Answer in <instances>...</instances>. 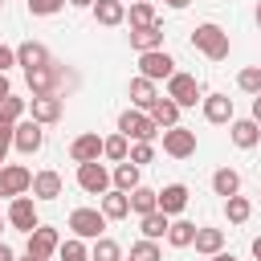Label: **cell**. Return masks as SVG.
I'll return each mask as SVG.
<instances>
[{
  "label": "cell",
  "instance_id": "6da1fadb",
  "mask_svg": "<svg viewBox=\"0 0 261 261\" xmlns=\"http://www.w3.org/2000/svg\"><path fill=\"white\" fill-rule=\"evenodd\" d=\"M192 45L208 57V61H224L228 57V49H232V41H228V33L220 29V24H196V33H192Z\"/></svg>",
  "mask_w": 261,
  "mask_h": 261
},
{
  "label": "cell",
  "instance_id": "7a4b0ae2",
  "mask_svg": "<svg viewBox=\"0 0 261 261\" xmlns=\"http://www.w3.org/2000/svg\"><path fill=\"white\" fill-rule=\"evenodd\" d=\"M118 135H126V139H135V143H151V139L159 135V126L151 122L147 110H122V114H118Z\"/></svg>",
  "mask_w": 261,
  "mask_h": 261
},
{
  "label": "cell",
  "instance_id": "3957f363",
  "mask_svg": "<svg viewBox=\"0 0 261 261\" xmlns=\"http://www.w3.org/2000/svg\"><path fill=\"white\" fill-rule=\"evenodd\" d=\"M69 228H73V237H82V241H98L102 228H106V216H102L98 208H73V212H69Z\"/></svg>",
  "mask_w": 261,
  "mask_h": 261
},
{
  "label": "cell",
  "instance_id": "277c9868",
  "mask_svg": "<svg viewBox=\"0 0 261 261\" xmlns=\"http://www.w3.org/2000/svg\"><path fill=\"white\" fill-rule=\"evenodd\" d=\"M167 98L184 110V106H196V98H200V82H196V73H171L167 77Z\"/></svg>",
  "mask_w": 261,
  "mask_h": 261
},
{
  "label": "cell",
  "instance_id": "5b68a950",
  "mask_svg": "<svg viewBox=\"0 0 261 261\" xmlns=\"http://www.w3.org/2000/svg\"><path fill=\"white\" fill-rule=\"evenodd\" d=\"M171 73H175V61H171V53H163V49L139 53V77H147V82H159V77H171Z\"/></svg>",
  "mask_w": 261,
  "mask_h": 261
},
{
  "label": "cell",
  "instance_id": "8992f818",
  "mask_svg": "<svg viewBox=\"0 0 261 261\" xmlns=\"http://www.w3.org/2000/svg\"><path fill=\"white\" fill-rule=\"evenodd\" d=\"M77 188L90 196H106L110 192V171L94 159V163H77Z\"/></svg>",
  "mask_w": 261,
  "mask_h": 261
},
{
  "label": "cell",
  "instance_id": "52a82bcc",
  "mask_svg": "<svg viewBox=\"0 0 261 261\" xmlns=\"http://www.w3.org/2000/svg\"><path fill=\"white\" fill-rule=\"evenodd\" d=\"M33 188V171L29 167H20V163H4L0 167V196H24Z\"/></svg>",
  "mask_w": 261,
  "mask_h": 261
},
{
  "label": "cell",
  "instance_id": "ba28073f",
  "mask_svg": "<svg viewBox=\"0 0 261 261\" xmlns=\"http://www.w3.org/2000/svg\"><path fill=\"white\" fill-rule=\"evenodd\" d=\"M163 151H167L171 159L196 155V130H188V126H167V130H163Z\"/></svg>",
  "mask_w": 261,
  "mask_h": 261
},
{
  "label": "cell",
  "instance_id": "9c48e42d",
  "mask_svg": "<svg viewBox=\"0 0 261 261\" xmlns=\"http://www.w3.org/2000/svg\"><path fill=\"white\" fill-rule=\"evenodd\" d=\"M8 224H12L16 232H33V228L41 224V216H37V204H33V196H16V200L8 204Z\"/></svg>",
  "mask_w": 261,
  "mask_h": 261
},
{
  "label": "cell",
  "instance_id": "30bf717a",
  "mask_svg": "<svg viewBox=\"0 0 261 261\" xmlns=\"http://www.w3.org/2000/svg\"><path fill=\"white\" fill-rule=\"evenodd\" d=\"M12 143H16V151H20V155H33V151H41V143H45V130H41V122H33V118H20V122H16V130H12Z\"/></svg>",
  "mask_w": 261,
  "mask_h": 261
},
{
  "label": "cell",
  "instance_id": "8fae6325",
  "mask_svg": "<svg viewBox=\"0 0 261 261\" xmlns=\"http://www.w3.org/2000/svg\"><path fill=\"white\" fill-rule=\"evenodd\" d=\"M57 245H61L57 228H45V224H37V228L29 232V257H37V261H49V253H57Z\"/></svg>",
  "mask_w": 261,
  "mask_h": 261
},
{
  "label": "cell",
  "instance_id": "7c38bea8",
  "mask_svg": "<svg viewBox=\"0 0 261 261\" xmlns=\"http://www.w3.org/2000/svg\"><path fill=\"white\" fill-rule=\"evenodd\" d=\"M24 77H29V90H33V98H45V94H53V86H57L61 69H57V61H49V65H41V69H29Z\"/></svg>",
  "mask_w": 261,
  "mask_h": 261
},
{
  "label": "cell",
  "instance_id": "4fadbf2b",
  "mask_svg": "<svg viewBox=\"0 0 261 261\" xmlns=\"http://www.w3.org/2000/svg\"><path fill=\"white\" fill-rule=\"evenodd\" d=\"M69 155H73V163H94V159L102 155V139H98V130L77 135V139L69 143Z\"/></svg>",
  "mask_w": 261,
  "mask_h": 261
},
{
  "label": "cell",
  "instance_id": "5bb4252c",
  "mask_svg": "<svg viewBox=\"0 0 261 261\" xmlns=\"http://www.w3.org/2000/svg\"><path fill=\"white\" fill-rule=\"evenodd\" d=\"M130 49L139 53H151V49H163V24H147V29H130Z\"/></svg>",
  "mask_w": 261,
  "mask_h": 261
},
{
  "label": "cell",
  "instance_id": "9a60e30c",
  "mask_svg": "<svg viewBox=\"0 0 261 261\" xmlns=\"http://www.w3.org/2000/svg\"><path fill=\"white\" fill-rule=\"evenodd\" d=\"M53 57H49V49L41 45V41H24L20 49H16V65H24V73L29 69H41V65H49Z\"/></svg>",
  "mask_w": 261,
  "mask_h": 261
},
{
  "label": "cell",
  "instance_id": "2e32d148",
  "mask_svg": "<svg viewBox=\"0 0 261 261\" xmlns=\"http://www.w3.org/2000/svg\"><path fill=\"white\" fill-rule=\"evenodd\" d=\"M188 208V188L184 184H167L163 192H159V212L163 216H179Z\"/></svg>",
  "mask_w": 261,
  "mask_h": 261
},
{
  "label": "cell",
  "instance_id": "e0dca14e",
  "mask_svg": "<svg viewBox=\"0 0 261 261\" xmlns=\"http://www.w3.org/2000/svg\"><path fill=\"white\" fill-rule=\"evenodd\" d=\"M228 135H232V143H237L241 151H249V147H257V139H261V126H257L253 118H232Z\"/></svg>",
  "mask_w": 261,
  "mask_h": 261
},
{
  "label": "cell",
  "instance_id": "ac0fdd59",
  "mask_svg": "<svg viewBox=\"0 0 261 261\" xmlns=\"http://www.w3.org/2000/svg\"><path fill=\"white\" fill-rule=\"evenodd\" d=\"M204 118L208 122H232V98L228 94H208L204 98Z\"/></svg>",
  "mask_w": 261,
  "mask_h": 261
},
{
  "label": "cell",
  "instance_id": "d6986e66",
  "mask_svg": "<svg viewBox=\"0 0 261 261\" xmlns=\"http://www.w3.org/2000/svg\"><path fill=\"white\" fill-rule=\"evenodd\" d=\"M147 114H151V122L163 126V130H167V126H179V106H175L171 98H155Z\"/></svg>",
  "mask_w": 261,
  "mask_h": 261
},
{
  "label": "cell",
  "instance_id": "ffe728a7",
  "mask_svg": "<svg viewBox=\"0 0 261 261\" xmlns=\"http://www.w3.org/2000/svg\"><path fill=\"white\" fill-rule=\"evenodd\" d=\"M29 192H33L37 200H57V196H61V175H57V171H37Z\"/></svg>",
  "mask_w": 261,
  "mask_h": 261
},
{
  "label": "cell",
  "instance_id": "44dd1931",
  "mask_svg": "<svg viewBox=\"0 0 261 261\" xmlns=\"http://www.w3.org/2000/svg\"><path fill=\"white\" fill-rule=\"evenodd\" d=\"M94 20L106 24V29H114V24L126 20V4H118V0H94Z\"/></svg>",
  "mask_w": 261,
  "mask_h": 261
},
{
  "label": "cell",
  "instance_id": "7402d4cb",
  "mask_svg": "<svg viewBox=\"0 0 261 261\" xmlns=\"http://www.w3.org/2000/svg\"><path fill=\"white\" fill-rule=\"evenodd\" d=\"M61 118V98L57 94H45V98H33V122H57Z\"/></svg>",
  "mask_w": 261,
  "mask_h": 261
},
{
  "label": "cell",
  "instance_id": "603a6c76",
  "mask_svg": "<svg viewBox=\"0 0 261 261\" xmlns=\"http://www.w3.org/2000/svg\"><path fill=\"white\" fill-rule=\"evenodd\" d=\"M102 216L106 220H122V216H130V200H126V192H106L102 196Z\"/></svg>",
  "mask_w": 261,
  "mask_h": 261
},
{
  "label": "cell",
  "instance_id": "cb8c5ba5",
  "mask_svg": "<svg viewBox=\"0 0 261 261\" xmlns=\"http://www.w3.org/2000/svg\"><path fill=\"white\" fill-rule=\"evenodd\" d=\"M196 253H204V257H216L220 249H224V232L220 228H196Z\"/></svg>",
  "mask_w": 261,
  "mask_h": 261
},
{
  "label": "cell",
  "instance_id": "d4e9b609",
  "mask_svg": "<svg viewBox=\"0 0 261 261\" xmlns=\"http://www.w3.org/2000/svg\"><path fill=\"white\" fill-rule=\"evenodd\" d=\"M212 192H216V196H224V200H228V196H237V192H241V175H237L232 167L212 171Z\"/></svg>",
  "mask_w": 261,
  "mask_h": 261
},
{
  "label": "cell",
  "instance_id": "484cf974",
  "mask_svg": "<svg viewBox=\"0 0 261 261\" xmlns=\"http://www.w3.org/2000/svg\"><path fill=\"white\" fill-rule=\"evenodd\" d=\"M126 200H130V212H139V216H147V212H155L159 208V192H151V188H135V192H126Z\"/></svg>",
  "mask_w": 261,
  "mask_h": 261
},
{
  "label": "cell",
  "instance_id": "4316f807",
  "mask_svg": "<svg viewBox=\"0 0 261 261\" xmlns=\"http://www.w3.org/2000/svg\"><path fill=\"white\" fill-rule=\"evenodd\" d=\"M139 224H143V237H147V241H159V237H167V228H171V216H163V212L155 208V212L139 216Z\"/></svg>",
  "mask_w": 261,
  "mask_h": 261
},
{
  "label": "cell",
  "instance_id": "83f0119b",
  "mask_svg": "<svg viewBox=\"0 0 261 261\" xmlns=\"http://www.w3.org/2000/svg\"><path fill=\"white\" fill-rule=\"evenodd\" d=\"M155 98H159V94H155V82H147V77H135V82H130V102H135V110H151Z\"/></svg>",
  "mask_w": 261,
  "mask_h": 261
},
{
  "label": "cell",
  "instance_id": "f1b7e54d",
  "mask_svg": "<svg viewBox=\"0 0 261 261\" xmlns=\"http://www.w3.org/2000/svg\"><path fill=\"white\" fill-rule=\"evenodd\" d=\"M192 241H196V224H192V220H171V228H167V245L188 249Z\"/></svg>",
  "mask_w": 261,
  "mask_h": 261
},
{
  "label": "cell",
  "instance_id": "f546056e",
  "mask_svg": "<svg viewBox=\"0 0 261 261\" xmlns=\"http://www.w3.org/2000/svg\"><path fill=\"white\" fill-rule=\"evenodd\" d=\"M110 184H114L118 192H135V188H139V167H135V163H118L114 175H110Z\"/></svg>",
  "mask_w": 261,
  "mask_h": 261
},
{
  "label": "cell",
  "instance_id": "4dcf8cb0",
  "mask_svg": "<svg viewBox=\"0 0 261 261\" xmlns=\"http://www.w3.org/2000/svg\"><path fill=\"white\" fill-rule=\"evenodd\" d=\"M130 139L126 135H110V139H102V155L106 159H114V163H126V155H130V147H126Z\"/></svg>",
  "mask_w": 261,
  "mask_h": 261
},
{
  "label": "cell",
  "instance_id": "1f68e13d",
  "mask_svg": "<svg viewBox=\"0 0 261 261\" xmlns=\"http://www.w3.org/2000/svg\"><path fill=\"white\" fill-rule=\"evenodd\" d=\"M90 261H122V249H118V241H110V237H98V241H94V253H90Z\"/></svg>",
  "mask_w": 261,
  "mask_h": 261
},
{
  "label": "cell",
  "instance_id": "d6a6232c",
  "mask_svg": "<svg viewBox=\"0 0 261 261\" xmlns=\"http://www.w3.org/2000/svg\"><path fill=\"white\" fill-rule=\"evenodd\" d=\"M126 16H130V29H147V24H155V8H151L147 0H135Z\"/></svg>",
  "mask_w": 261,
  "mask_h": 261
},
{
  "label": "cell",
  "instance_id": "836d02e7",
  "mask_svg": "<svg viewBox=\"0 0 261 261\" xmlns=\"http://www.w3.org/2000/svg\"><path fill=\"white\" fill-rule=\"evenodd\" d=\"M224 212H228V220H232V224H245V220H249V212H253V204H249L245 196H228V200H224Z\"/></svg>",
  "mask_w": 261,
  "mask_h": 261
},
{
  "label": "cell",
  "instance_id": "e575fe53",
  "mask_svg": "<svg viewBox=\"0 0 261 261\" xmlns=\"http://www.w3.org/2000/svg\"><path fill=\"white\" fill-rule=\"evenodd\" d=\"M130 261H163V253H159V245H155V241H147V237H143V241H135V245H130Z\"/></svg>",
  "mask_w": 261,
  "mask_h": 261
},
{
  "label": "cell",
  "instance_id": "d590c367",
  "mask_svg": "<svg viewBox=\"0 0 261 261\" xmlns=\"http://www.w3.org/2000/svg\"><path fill=\"white\" fill-rule=\"evenodd\" d=\"M57 253H61V261H90V257H86V245H82V237H69V241H61V245H57Z\"/></svg>",
  "mask_w": 261,
  "mask_h": 261
},
{
  "label": "cell",
  "instance_id": "8d00e7d4",
  "mask_svg": "<svg viewBox=\"0 0 261 261\" xmlns=\"http://www.w3.org/2000/svg\"><path fill=\"white\" fill-rule=\"evenodd\" d=\"M237 86H241L245 94H261V65L241 69V73H237Z\"/></svg>",
  "mask_w": 261,
  "mask_h": 261
},
{
  "label": "cell",
  "instance_id": "74e56055",
  "mask_svg": "<svg viewBox=\"0 0 261 261\" xmlns=\"http://www.w3.org/2000/svg\"><path fill=\"white\" fill-rule=\"evenodd\" d=\"M0 114H4L8 122H20V114H24V98H16V94H8V98L0 102Z\"/></svg>",
  "mask_w": 261,
  "mask_h": 261
},
{
  "label": "cell",
  "instance_id": "f35d334b",
  "mask_svg": "<svg viewBox=\"0 0 261 261\" xmlns=\"http://www.w3.org/2000/svg\"><path fill=\"white\" fill-rule=\"evenodd\" d=\"M151 159H155V147H151V143H135L130 155H126V163H135V167H143V163H151Z\"/></svg>",
  "mask_w": 261,
  "mask_h": 261
},
{
  "label": "cell",
  "instance_id": "ab89813d",
  "mask_svg": "<svg viewBox=\"0 0 261 261\" xmlns=\"http://www.w3.org/2000/svg\"><path fill=\"white\" fill-rule=\"evenodd\" d=\"M61 8H65V0H29V12L33 16H53Z\"/></svg>",
  "mask_w": 261,
  "mask_h": 261
},
{
  "label": "cell",
  "instance_id": "60d3db41",
  "mask_svg": "<svg viewBox=\"0 0 261 261\" xmlns=\"http://www.w3.org/2000/svg\"><path fill=\"white\" fill-rule=\"evenodd\" d=\"M12 130H16V122H8V118L0 114V155L12 147Z\"/></svg>",
  "mask_w": 261,
  "mask_h": 261
},
{
  "label": "cell",
  "instance_id": "b9f144b4",
  "mask_svg": "<svg viewBox=\"0 0 261 261\" xmlns=\"http://www.w3.org/2000/svg\"><path fill=\"white\" fill-rule=\"evenodd\" d=\"M8 65H16V49L0 45V73H8Z\"/></svg>",
  "mask_w": 261,
  "mask_h": 261
},
{
  "label": "cell",
  "instance_id": "7bdbcfd3",
  "mask_svg": "<svg viewBox=\"0 0 261 261\" xmlns=\"http://www.w3.org/2000/svg\"><path fill=\"white\" fill-rule=\"evenodd\" d=\"M253 122L261 126V94H253Z\"/></svg>",
  "mask_w": 261,
  "mask_h": 261
},
{
  "label": "cell",
  "instance_id": "ee69618b",
  "mask_svg": "<svg viewBox=\"0 0 261 261\" xmlns=\"http://www.w3.org/2000/svg\"><path fill=\"white\" fill-rule=\"evenodd\" d=\"M8 94H12V86H8V73H0V102H4Z\"/></svg>",
  "mask_w": 261,
  "mask_h": 261
},
{
  "label": "cell",
  "instance_id": "f6af8a7d",
  "mask_svg": "<svg viewBox=\"0 0 261 261\" xmlns=\"http://www.w3.org/2000/svg\"><path fill=\"white\" fill-rule=\"evenodd\" d=\"M0 261H16V257H12V249H8L4 241H0Z\"/></svg>",
  "mask_w": 261,
  "mask_h": 261
},
{
  "label": "cell",
  "instance_id": "bcb514c9",
  "mask_svg": "<svg viewBox=\"0 0 261 261\" xmlns=\"http://www.w3.org/2000/svg\"><path fill=\"white\" fill-rule=\"evenodd\" d=\"M65 4H73V8H94V0H65Z\"/></svg>",
  "mask_w": 261,
  "mask_h": 261
},
{
  "label": "cell",
  "instance_id": "7dc6e473",
  "mask_svg": "<svg viewBox=\"0 0 261 261\" xmlns=\"http://www.w3.org/2000/svg\"><path fill=\"white\" fill-rule=\"evenodd\" d=\"M167 8H188V0H163Z\"/></svg>",
  "mask_w": 261,
  "mask_h": 261
},
{
  "label": "cell",
  "instance_id": "c3c4849f",
  "mask_svg": "<svg viewBox=\"0 0 261 261\" xmlns=\"http://www.w3.org/2000/svg\"><path fill=\"white\" fill-rule=\"evenodd\" d=\"M253 257H257V261H261V237H257V241H253Z\"/></svg>",
  "mask_w": 261,
  "mask_h": 261
},
{
  "label": "cell",
  "instance_id": "681fc988",
  "mask_svg": "<svg viewBox=\"0 0 261 261\" xmlns=\"http://www.w3.org/2000/svg\"><path fill=\"white\" fill-rule=\"evenodd\" d=\"M212 261H237V257H232V253H216Z\"/></svg>",
  "mask_w": 261,
  "mask_h": 261
},
{
  "label": "cell",
  "instance_id": "f907efd6",
  "mask_svg": "<svg viewBox=\"0 0 261 261\" xmlns=\"http://www.w3.org/2000/svg\"><path fill=\"white\" fill-rule=\"evenodd\" d=\"M257 24H261V4H257Z\"/></svg>",
  "mask_w": 261,
  "mask_h": 261
},
{
  "label": "cell",
  "instance_id": "816d5d0a",
  "mask_svg": "<svg viewBox=\"0 0 261 261\" xmlns=\"http://www.w3.org/2000/svg\"><path fill=\"white\" fill-rule=\"evenodd\" d=\"M118 4H135V0H118Z\"/></svg>",
  "mask_w": 261,
  "mask_h": 261
},
{
  "label": "cell",
  "instance_id": "f5cc1de1",
  "mask_svg": "<svg viewBox=\"0 0 261 261\" xmlns=\"http://www.w3.org/2000/svg\"><path fill=\"white\" fill-rule=\"evenodd\" d=\"M24 261H37V257H29V253H24Z\"/></svg>",
  "mask_w": 261,
  "mask_h": 261
},
{
  "label": "cell",
  "instance_id": "db71d44e",
  "mask_svg": "<svg viewBox=\"0 0 261 261\" xmlns=\"http://www.w3.org/2000/svg\"><path fill=\"white\" fill-rule=\"evenodd\" d=\"M0 167H4V155H0Z\"/></svg>",
  "mask_w": 261,
  "mask_h": 261
},
{
  "label": "cell",
  "instance_id": "11a10c76",
  "mask_svg": "<svg viewBox=\"0 0 261 261\" xmlns=\"http://www.w3.org/2000/svg\"><path fill=\"white\" fill-rule=\"evenodd\" d=\"M0 8H4V0H0Z\"/></svg>",
  "mask_w": 261,
  "mask_h": 261
},
{
  "label": "cell",
  "instance_id": "9f6ffc18",
  "mask_svg": "<svg viewBox=\"0 0 261 261\" xmlns=\"http://www.w3.org/2000/svg\"><path fill=\"white\" fill-rule=\"evenodd\" d=\"M0 228H4V224H0Z\"/></svg>",
  "mask_w": 261,
  "mask_h": 261
}]
</instances>
